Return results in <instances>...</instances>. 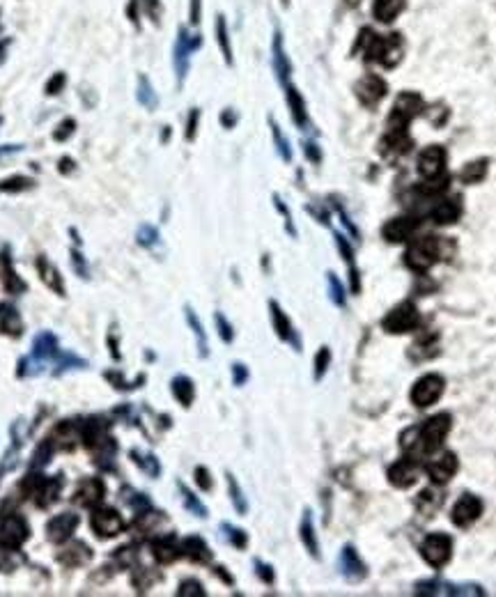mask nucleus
Listing matches in <instances>:
<instances>
[{
    "instance_id": "1",
    "label": "nucleus",
    "mask_w": 496,
    "mask_h": 597,
    "mask_svg": "<svg viewBox=\"0 0 496 597\" xmlns=\"http://www.w3.org/2000/svg\"><path fill=\"white\" fill-rule=\"evenodd\" d=\"M450 414H437L432 418H427L420 425L409 427L407 432L402 434L400 445L413 457H423V455H432L434 450L441 448L443 439H446L448 430H450Z\"/></svg>"
},
{
    "instance_id": "2",
    "label": "nucleus",
    "mask_w": 496,
    "mask_h": 597,
    "mask_svg": "<svg viewBox=\"0 0 496 597\" xmlns=\"http://www.w3.org/2000/svg\"><path fill=\"white\" fill-rule=\"evenodd\" d=\"M441 255H443V241L439 237H423V239H416L409 246L407 255H404V264L413 271H425V269H430Z\"/></svg>"
},
{
    "instance_id": "3",
    "label": "nucleus",
    "mask_w": 496,
    "mask_h": 597,
    "mask_svg": "<svg viewBox=\"0 0 496 597\" xmlns=\"http://www.w3.org/2000/svg\"><path fill=\"white\" fill-rule=\"evenodd\" d=\"M420 324V313L418 308L411 304V301H404V304L395 306L384 320H381V327L390 334H407V331H413Z\"/></svg>"
},
{
    "instance_id": "4",
    "label": "nucleus",
    "mask_w": 496,
    "mask_h": 597,
    "mask_svg": "<svg viewBox=\"0 0 496 597\" xmlns=\"http://www.w3.org/2000/svg\"><path fill=\"white\" fill-rule=\"evenodd\" d=\"M420 554H423L425 563L432 565V568H443L450 561V554H453V540L446 533H432L427 535L420 545Z\"/></svg>"
},
{
    "instance_id": "5",
    "label": "nucleus",
    "mask_w": 496,
    "mask_h": 597,
    "mask_svg": "<svg viewBox=\"0 0 496 597\" xmlns=\"http://www.w3.org/2000/svg\"><path fill=\"white\" fill-rule=\"evenodd\" d=\"M443 386H446V382H443V377L437 375V373H430V375L420 377V379L413 384V389H411V402L416 407H420V409H423V407H430V404H434L441 398Z\"/></svg>"
},
{
    "instance_id": "6",
    "label": "nucleus",
    "mask_w": 496,
    "mask_h": 597,
    "mask_svg": "<svg viewBox=\"0 0 496 597\" xmlns=\"http://www.w3.org/2000/svg\"><path fill=\"white\" fill-rule=\"evenodd\" d=\"M418 595H483L478 584H450V581L430 579L416 584Z\"/></svg>"
},
{
    "instance_id": "7",
    "label": "nucleus",
    "mask_w": 496,
    "mask_h": 597,
    "mask_svg": "<svg viewBox=\"0 0 496 597\" xmlns=\"http://www.w3.org/2000/svg\"><path fill=\"white\" fill-rule=\"evenodd\" d=\"M28 524L24 517L12 515L0 521V547L5 549H17L28 540Z\"/></svg>"
},
{
    "instance_id": "8",
    "label": "nucleus",
    "mask_w": 496,
    "mask_h": 597,
    "mask_svg": "<svg viewBox=\"0 0 496 597\" xmlns=\"http://www.w3.org/2000/svg\"><path fill=\"white\" fill-rule=\"evenodd\" d=\"M480 515H483V501L476 496V494H462L457 498L455 508H453V524L455 526H462L467 528L476 521Z\"/></svg>"
},
{
    "instance_id": "9",
    "label": "nucleus",
    "mask_w": 496,
    "mask_h": 597,
    "mask_svg": "<svg viewBox=\"0 0 496 597\" xmlns=\"http://www.w3.org/2000/svg\"><path fill=\"white\" fill-rule=\"evenodd\" d=\"M457 466H460V464H457V455H455V452L446 450V452H441L439 457L430 459L427 466H425V471L432 478V482L443 485V482H448L457 473Z\"/></svg>"
},
{
    "instance_id": "10",
    "label": "nucleus",
    "mask_w": 496,
    "mask_h": 597,
    "mask_svg": "<svg viewBox=\"0 0 496 597\" xmlns=\"http://www.w3.org/2000/svg\"><path fill=\"white\" fill-rule=\"evenodd\" d=\"M402 51L404 47H402L400 35H388L386 40L374 42L372 51H367V53H372V58H377L384 67H395L402 60Z\"/></svg>"
},
{
    "instance_id": "11",
    "label": "nucleus",
    "mask_w": 496,
    "mask_h": 597,
    "mask_svg": "<svg viewBox=\"0 0 496 597\" xmlns=\"http://www.w3.org/2000/svg\"><path fill=\"white\" fill-rule=\"evenodd\" d=\"M446 168V152L439 145H430L418 156V172L425 179H437Z\"/></svg>"
},
{
    "instance_id": "12",
    "label": "nucleus",
    "mask_w": 496,
    "mask_h": 597,
    "mask_svg": "<svg viewBox=\"0 0 496 597\" xmlns=\"http://www.w3.org/2000/svg\"><path fill=\"white\" fill-rule=\"evenodd\" d=\"M338 570H340L342 577L349 579V581H361V579H363L365 574H367L365 563L361 561L358 551L352 547V545L342 547L340 558H338Z\"/></svg>"
},
{
    "instance_id": "13",
    "label": "nucleus",
    "mask_w": 496,
    "mask_h": 597,
    "mask_svg": "<svg viewBox=\"0 0 496 597\" xmlns=\"http://www.w3.org/2000/svg\"><path fill=\"white\" fill-rule=\"evenodd\" d=\"M418 473H420V464L416 462V457L411 455L409 459H400V462H395L388 468V480L393 482L395 487H411L413 482L418 480Z\"/></svg>"
},
{
    "instance_id": "14",
    "label": "nucleus",
    "mask_w": 496,
    "mask_h": 597,
    "mask_svg": "<svg viewBox=\"0 0 496 597\" xmlns=\"http://www.w3.org/2000/svg\"><path fill=\"white\" fill-rule=\"evenodd\" d=\"M90 521H92L94 533L101 535V538H113L124 528V519L115 510H97Z\"/></svg>"
},
{
    "instance_id": "15",
    "label": "nucleus",
    "mask_w": 496,
    "mask_h": 597,
    "mask_svg": "<svg viewBox=\"0 0 496 597\" xmlns=\"http://www.w3.org/2000/svg\"><path fill=\"white\" fill-rule=\"evenodd\" d=\"M386 95V83L379 76H365L356 83V97L365 106H374L384 99Z\"/></svg>"
},
{
    "instance_id": "16",
    "label": "nucleus",
    "mask_w": 496,
    "mask_h": 597,
    "mask_svg": "<svg viewBox=\"0 0 496 597\" xmlns=\"http://www.w3.org/2000/svg\"><path fill=\"white\" fill-rule=\"evenodd\" d=\"M76 526H78V517L72 515V512H63V515H56V517L47 524L49 540H51V542H65L67 538H72V533L76 531Z\"/></svg>"
},
{
    "instance_id": "17",
    "label": "nucleus",
    "mask_w": 496,
    "mask_h": 597,
    "mask_svg": "<svg viewBox=\"0 0 496 597\" xmlns=\"http://www.w3.org/2000/svg\"><path fill=\"white\" fill-rule=\"evenodd\" d=\"M269 311H272V322H274V329H276L278 338L288 340V343H292L299 350L301 345H299V340L295 336V329H292V324L288 320V315L283 313V308L278 306L276 301H269Z\"/></svg>"
},
{
    "instance_id": "18",
    "label": "nucleus",
    "mask_w": 496,
    "mask_h": 597,
    "mask_svg": "<svg viewBox=\"0 0 496 597\" xmlns=\"http://www.w3.org/2000/svg\"><path fill=\"white\" fill-rule=\"evenodd\" d=\"M198 44H200V40H198V42H191L189 37L184 35V30L179 33L177 49H175V67H177V76H179V79H184L186 69H189V56H191V51L198 47Z\"/></svg>"
},
{
    "instance_id": "19",
    "label": "nucleus",
    "mask_w": 496,
    "mask_h": 597,
    "mask_svg": "<svg viewBox=\"0 0 496 597\" xmlns=\"http://www.w3.org/2000/svg\"><path fill=\"white\" fill-rule=\"evenodd\" d=\"M299 531H301V540L304 545L308 549V554L320 558V545H317V535H315V526H313V517H311V510L304 512V519H301V526H299Z\"/></svg>"
},
{
    "instance_id": "20",
    "label": "nucleus",
    "mask_w": 496,
    "mask_h": 597,
    "mask_svg": "<svg viewBox=\"0 0 496 597\" xmlns=\"http://www.w3.org/2000/svg\"><path fill=\"white\" fill-rule=\"evenodd\" d=\"M404 7V0H374V17H377V21H381V24H388V21H393L397 14L402 12Z\"/></svg>"
},
{
    "instance_id": "21",
    "label": "nucleus",
    "mask_w": 496,
    "mask_h": 597,
    "mask_svg": "<svg viewBox=\"0 0 496 597\" xmlns=\"http://www.w3.org/2000/svg\"><path fill=\"white\" fill-rule=\"evenodd\" d=\"M172 395L179 400V404L191 407L193 398H195V386H193V382L189 379V377L177 375L175 379H172Z\"/></svg>"
},
{
    "instance_id": "22",
    "label": "nucleus",
    "mask_w": 496,
    "mask_h": 597,
    "mask_svg": "<svg viewBox=\"0 0 496 597\" xmlns=\"http://www.w3.org/2000/svg\"><path fill=\"white\" fill-rule=\"evenodd\" d=\"M182 549H184V554L189 556V558H193V561H198V563H207L209 558H212V551H209V547L205 545V540L202 538H186L184 542H182Z\"/></svg>"
},
{
    "instance_id": "23",
    "label": "nucleus",
    "mask_w": 496,
    "mask_h": 597,
    "mask_svg": "<svg viewBox=\"0 0 496 597\" xmlns=\"http://www.w3.org/2000/svg\"><path fill=\"white\" fill-rule=\"evenodd\" d=\"M413 225H416V223L409 221V218H395V221H390L384 228V234L390 241H404V239L411 237Z\"/></svg>"
},
{
    "instance_id": "24",
    "label": "nucleus",
    "mask_w": 496,
    "mask_h": 597,
    "mask_svg": "<svg viewBox=\"0 0 496 597\" xmlns=\"http://www.w3.org/2000/svg\"><path fill=\"white\" fill-rule=\"evenodd\" d=\"M432 216L437 223H455L457 216H460V205H457V200H441L434 207Z\"/></svg>"
},
{
    "instance_id": "25",
    "label": "nucleus",
    "mask_w": 496,
    "mask_h": 597,
    "mask_svg": "<svg viewBox=\"0 0 496 597\" xmlns=\"http://www.w3.org/2000/svg\"><path fill=\"white\" fill-rule=\"evenodd\" d=\"M288 104H290V111H292V120H295L299 126H306V122H308L306 106H304L301 95H299L295 88H288Z\"/></svg>"
},
{
    "instance_id": "26",
    "label": "nucleus",
    "mask_w": 496,
    "mask_h": 597,
    "mask_svg": "<svg viewBox=\"0 0 496 597\" xmlns=\"http://www.w3.org/2000/svg\"><path fill=\"white\" fill-rule=\"evenodd\" d=\"M37 269H40V274H42V278H44V283H47L49 287H53V290H56L58 294H65V290H63V281H60V276H58V271H56L53 264H49L44 258H40V260H37Z\"/></svg>"
},
{
    "instance_id": "27",
    "label": "nucleus",
    "mask_w": 496,
    "mask_h": 597,
    "mask_svg": "<svg viewBox=\"0 0 496 597\" xmlns=\"http://www.w3.org/2000/svg\"><path fill=\"white\" fill-rule=\"evenodd\" d=\"M33 354L37 359H49L56 354V338L51 334H40L35 338V345H33Z\"/></svg>"
},
{
    "instance_id": "28",
    "label": "nucleus",
    "mask_w": 496,
    "mask_h": 597,
    "mask_svg": "<svg viewBox=\"0 0 496 597\" xmlns=\"http://www.w3.org/2000/svg\"><path fill=\"white\" fill-rule=\"evenodd\" d=\"M186 322H189V327L193 329L195 338H198V347H200V357H207L209 354V345H207V334L205 329H202L200 320L195 317V313L191 311V308H186Z\"/></svg>"
},
{
    "instance_id": "29",
    "label": "nucleus",
    "mask_w": 496,
    "mask_h": 597,
    "mask_svg": "<svg viewBox=\"0 0 496 597\" xmlns=\"http://www.w3.org/2000/svg\"><path fill=\"white\" fill-rule=\"evenodd\" d=\"M5 315L0 313V329L5 331V334H12V336H19L21 334V320L14 308L10 306H3Z\"/></svg>"
},
{
    "instance_id": "30",
    "label": "nucleus",
    "mask_w": 496,
    "mask_h": 597,
    "mask_svg": "<svg viewBox=\"0 0 496 597\" xmlns=\"http://www.w3.org/2000/svg\"><path fill=\"white\" fill-rule=\"evenodd\" d=\"M274 67H276L278 79H281L283 83L288 81V76H290V63H288V58H285L283 44H281V40H278V37H276V42H274Z\"/></svg>"
},
{
    "instance_id": "31",
    "label": "nucleus",
    "mask_w": 496,
    "mask_h": 597,
    "mask_svg": "<svg viewBox=\"0 0 496 597\" xmlns=\"http://www.w3.org/2000/svg\"><path fill=\"white\" fill-rule=\"evenodd\" d=\"M104 498V482L101 480H88L85 485H83V503L85 505H94L99 503Z\"/></svg>"
},
{
    "instance_id": "32",
    "label": "nucleus",
    "mask_w": 496,
    "mask_h": 597,
    "mask_svg": "<svg viewBox=\"0 0 496 597\" xmlns=\"http://www.w3.org/2000/svg\"><path fill=\"white\" fill-rule=\"evenodd\" d=\"M177 487H179V492H182V501H184L186 508H189L195 517H207V508L198 501V496H193V492H189V489H186L184 482H179Z\"/></svg>"
},
{
    "instance_id": "33",
    "label": "nucleus",
    "mask_w": 496,
    "mask_h": 597,
    "mask_svg": "<svg viewBox=\"0 0 496 597\" xmlns=\"http://www.w3.org/2000/svg\"><path fill=\"white\" fill-rule=\"evenodd\" d=\"M326 283H329V297H331V301H333L336 306H345L347 297H345V287H342L340 281H338V276H336V274H326Z\"/></svg>"
},
{
    "instance_id": "34",
    "label": "nucleus",
    "mask_w": 496,
    "mask_h": 597,
    "mask_svg": "<svg viewBox=\"0 0 496 597\" xmlns=\"http://www.w3.org/2000/svg\"><path fill=\"white\" fill-rule=\"evenodd\" d=\"M228 489H230V498H232V503H235L237 512H242V515H246L248 503H246V498H244V494H242V489H239L237 480H235V475H232V473H228Z\"/></svg>"
},
{
    "instance_id": "35",
    "label": "nucleus",
    "mask_w": 496,
    "mask_h": 597,
    "mask_svg": "<svg viewBox=\"0 0 496 597\" xmlns=\"http://www.w3.org/2000/svg\"><path fill=\"white\" fill-rule=\"evenodd\" d=\"M138 99L145 108H156V95H154V90L145 76H140V81H138Z\"/></svg>"
},
{
    "instance_id": "36",
    "label": "nucleus",
    "mask_w": 496,
    "mask_h": 597,
    "mask_svg": "<svg viewBox=\"0 0 496 597\" xmlns=\"http://www.w3.org/2000/svg\"><path fill=\"white\" fill-rule=\"evenodd\" d=\"M154 556L159 558L161 563H172L179 556V547L172 545L170 540H163V542H159V545L154 547Z\"/></svg>"
},
{
    "instance_id": "37",
    "label": "nucleus",
    "mask_w": 496,
    "mask_h": 597,
    "mask_svg": "<svg viewBox=\"0 0 496 597\" xmlns=\"http://www.w3.org/2000/svg\"><path fill=\"white\" fill-rule=\"evenodd\" d=\"M485 165H487L485 161L469 163L467 168L460 172V177H462L467 184H476V182H480V179H483V175H485Z\"/></svg>"
},
{
    "instance_id": "38",
    "label": "nucleus",
    "mask_w": 496,
    "mask_h": 597,
    "mask_svg": "<svg viewBox=\"0 0 496 597\" xmlns=\"http://www.w3.org/2000/svg\"><path fill=\"white\" fill-rule=\"evenodd\" d=\"M329 363H331V352L329 347H322V350L317 352V357H315V379H322L324 377V373L329 370Z\"/></svg>"
},
{
    "instance_id": "39",
    "label": "nucleus",
    "mask_w": 496,
    "mask_h": 597,
    "mask_svg": "<svg viewBox=\"0 0 496 597\" xmlns=\"http://www.w3.org/2000/svg\"><path fill=\"white\" fill-rule=\"evenodd\" d=\"M216 35H219V44H221V49L225 53V60L232 63V51H230V42H228V28H225L223 17H219V21H216Z\"/></svg>"
},
{
    "instance_id": "40",
    "label": "nucleus",
    "mask_w": 496,
    "mask_h": 597,
    "mask_svg": "<svg viewBox=\"0 0 496 597\" xmlns=\"http://www.w3.org/2000/svg\"><path fill=\"white\" fill-rule=\"evenodd\" d=\"M214 322H216V329H219V336L225 340V343H232V338H235V331H232L230 322L225 320L223 313H216L214 315Z\"/></svg>"
},
{
    "instance_id": "41",
    "label": "nucleus",
    "mask_w": 496,
    "mask_h": 597,
    "mask_svg": "<svg viewBox=\"0 0 496 597\" xmlns=\"http://www.w3.org/2000/svg\"><path fill=\"white\" fill-rule=\"evenodd\" d=\"M272 131H274V140H276V145H278V152H281V156L285 158V161H290L292 158V149H290V142L285 140V136L281 133V129H278V126L272 122Z\"/></svg>"
},
{
    "instance_id": "42",
    "label": "nucleus",
    "mask_w": 496,
    "mask_h": 597,
    "mask_svg": "<svg viewBox=\"0 0 496 597\" xmlns=\"http://www.w3.org/2000/svg\"><path fill=\"white\" fill-rule=\"evenodd\" d=\"M131 455H133V457H138V459H136L138 466L145 468V471H147L149 475H159V462H156V459H154L152 455H142V457H140V452H138V450H133Z\"/></svg>"
},
{
    "instance_id": "43",
    "label": "nucleus",
    "mask_w": 496,
    "mask_h": 597,
    "mask_svg": "<svg viewBox=\"0 0 496 597\" xmlns=\"http://www.w3.org/2000/svg\"><path fill=\"white\" fill-rule=\"evenodd\" d=\"M221 528L225 531V535H228V540L232 542V545L239 547V549L246 547V533H244V531H239V528L230 526V524H223Z\"/></svg>"
},
{
    "instance_id": "44",
    "label": "nucleus",
    "mask_w": 496,
    "mask_h": 597,
    "mask_svg": "<svg viewBox=\"0 0 496 597\" xmlns=\"http://www.w3.org/2000/svg\"><path fill=\"white\" fill-rule=\"evenodd\" d=\"M336 244H338V248H340V253H342L345 262L349 264V269H352V271H356V267H354V251H352V246L347 244V241H345L342 234H336Z\"/></svg>"
},
{
    "instance_id": "45",
    "label": "nucleus",
    "mask_w": 496,
    "mask_h": 597,
    "mask_svg": "<svg viewBox=\"0 0 496 597\" xmlns=\"http://www.w3.org/2000/svg\"><path fill=\"white\" fill-rule=\"evenodd\" d=\"M177 593L179 595H205V591H202V586H200V581H195V579L182 581V586H179Z\"/></svg>"
},
{
    "instance_id": "46",
    "label": "nucleus",
    "mask_w": 496,
    "mask_h": 597,
    "mask_svg": "<svg viewBox=\"0 0 496 597\" xmlns=\"http://www.w3.org/2000/svg\"><path fill=\"white\" fill-rule=\"evenodd\" d=\"M138 237H140V244L152 246V244H156V239H159V234H156V230L152 228V225H142L140 232H138Z\"/></svg>"
},
{
    "instance_id": "47",
    "label": "nucleus",
    "mask_w": 496,
    "mask_h": 597,
    "mask_svg": "<svg viewBox=\"0 0 496 597\" xmlns=\"http://www.w3.org/2000/svg\"><path fill=\"white\" fill-rule=\"evenodd\" d=\"M195 482L200 485V489H212V478H209V471L205 466L195 468Z\"/></svg>"
},
{
    "instance_id": "48",
    "label": "nucleus",
    "mask_w": 496,
    "mask_h": 597,
    "mask_svg": "<svg viewBox=\"0 0 496 597\" xmlns=\"http://www.w3.org/2000/svg\"><path fill=\"white\" fill-rule=\"evenodd\" d=\"M232 379H235V386H242L248 379V370L244 363H235L232 366Z\"/></svg>"
},
{
    "instance_id": "49",
    "label": "nucleus",
    "mask_w": 496,
    "mask_h": 597,
    "mask_svg": "<svg viewBox=\"0 0 496 597\" xmlns=\"http://www.w3.org/2000/svg\"><path fill=\"white\" fill-rule=\"evenodd\" d=\"M255 568H258V574L267 581V584H272V581H274V572H272V568H269V565L255 561Z\"/></svg>"
},
{
    "instance_id": "50",
    "label": "nucleus",
    "mask_w": 496,
    "mask_h": 597,
    "mask_svg": "<svg viewBox=\"0 0 496 597\" xmlns=\"http://www.w3.org/2000/svg\"><path fill=\"white\" fill-rule=\"evenodd\" d=\"M200 21V0H191V24Z\"/></svg>"
},
{
    "instance_id": "51",
    "label": "nucleus",
    "mask_w": 496,
    "mask_h": 597,
    "mask_svg": "<svg viewBox=\"0 0 496 597\" xmlns=\"http://www.w3.org/2000/svg\"><path fill=\"white\" fill-rule=\"evenodd\" d=\"M195 122H198V111H193L191 113V120H189V140H193V136H195Z\"/></svg>"
},
{
    "instance_id": "52",
    "label": "nucleus",
    "mask_w": 496,
    "mask_h": 597,
    "mask_svg": "<svg viewBox=\"0 0 496 597\" xmlns=\"http://www.w3.org/2000/svg\"><path fill=\"white\" fill-rule=\"evenodd\" d=\"M63 81H65L63 76H58V79H56L53 83H49V95H58V92H56V90H58L60 85H63Z\"/></svg>"
}]
</instances>
